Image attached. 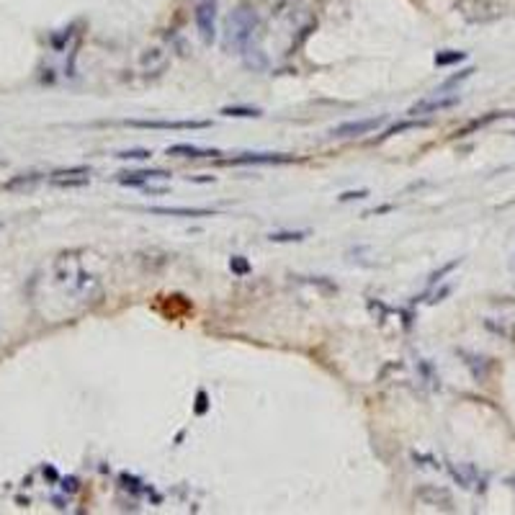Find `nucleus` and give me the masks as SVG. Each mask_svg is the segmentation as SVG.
Returning <instances> with one entry per match:
<instances>
[{"mask_svg": "<svg viewBox=\"0 0 515 515\" xmlns=\"http://www.w3.org/2000/svg\"><path fill=\"white\" fill-rule=\"evenodd\" d=\"M309 232L307 229H299V232H271L268 234V240L271 242H302L307 240Z\"/></svg>", "mask_w": 515, "mask_h": 515, "instance_id": "aec40b11", "label": "nucleus"}, {"mask_svg": "<svg viewBox=\"0 0 515 515\" xmlns=\"http://www.w3.org/2000/svg\"><path fill=\"white\" fill-rule=\"evenodd\" d=\"M193 21H196L201 41L212 44L217 39V3L214 0H199L196 8H193Z\"/></svg>", "mask_w": 515, "mask_h": 515, "instance_id": "7ed1b4c3", "label": "nucleus"}, {"mask_svg": "<svg viewBox=\"0 0 515 515\" xmlns=\"http://www.w3.org/2000/svg\"><path fill=\"white\" fill-rule=\"evenodd\" d=\"M168 65H170V55L163 47L144 49L142 57H139V67H142L144 75H160L168 70Z\"/></svg>", "mask_w": 515, "mask_h": 515, "instance_id": "9d476101", "label": "nucleus"}, {"mask_svg": "<svg viewBox=\"0 0 515 515\" xmlns=\"http://www.w3.org/2000/svg\"><path fill=\"white\" fill-rule=\"evenodd\" d=\"M39 180V173H28V175H18V178H13V180H8L3 188L6 191H16V188H23V185H31V183H36Z\"/></svg>", "mask_w": 515, "mask_h": 515, "instance_id": "412c9836", "label": "nucleus"}, {"mask_svg": "<svg viewBox=\"0 0 515 515\" xmlns=\"http://www.w3.org/2000/svg\"><path fill=\"white\" fill-rule=\"evenodd\" d=\"M448 472L464 489H474V492H484L487 489V477L477 472V467H472V464H451Z\"/></svg>", "mask_w": 515, "mask_h": 515, "instance_id": "6e6552de", "label": "nucleus"}, {"mask_svg": "<svg viewBox=\"0 0 515 515\" xmlns=\"http://www.w3.org/2000/svg\"><path fill=\"white\" fill-rule=\"evenodd\" d=\"M428 121H420V119H405V121H397V124H391L389 129L379 137V142L381 139H389V137H397V134H402V131H412V129H420V126H425Z\"/></svg>", "mask_w": 515, "mask_h": 515, "instance_id": "dca6fc26", "label": "nucleus"}, {"mask_svg": "<svg viewBox=\"0 0 515 515\" xmlns=\"http://www.w3.org/2000/svg\"><path fill=\"white\" fill-rule=\"evenodd\" d=\"M384 121H386V114H379V116H369V119H353V121L337 124L335 129L330 131V137H337V139L364 137V134H371V131H376Z\"/></svg>", "mask_w": 515, "mask_h": 515, "instance_id": "f03ea898", "label": "nucleus"}, {"mask_svg": "<svg viewBox=\"0 0 515 515\" xmlns=\"http://www.w3.org/2000/svg\"><path fill=\"white\" fill-rule=\"evenodd\" d=\"M168 155H175V158H217V155H222L219 150H204V147H196V144H170L168 147Z\"/></svg>", "mask_w": 515, "mask_h": 515, "instance_id": "ddd939ff", "label": "nucleus"}, {"mask_svg": "<svg viewBox=\"0 0 515 515\" xmlns=\"http://www.w3.org/2000/svg\"><path fill=\"white\" fill-rule=\"evenodd\" d=\"M242 62H245V67L253 70V72H266V70L271 67V60H268V55L261 47H247L245 52H242Z\"/></svg>", "mask_w": 515, "mask_h": 515, "instance_id": "4468645a", "label": "nucleus"}, {"mask_svg": "<svg viewBox=\"0 0 515 515\" xmlns=\"http://www.w3.org/2000/svg\"><path fill=\"white\" fill-rule=\"evenodd\" d=\"M291 160L294 155H286V152H242L237 158L222 160V165H281Z\"/></svg>", "mask_w": 515, "mask_h": 515, "instance_id": "0eeeda50", "label": "nucleus"}, {"mask_svg": "<svg viewBox=\"0 0 515 515\" xmlns=\"http://www.w3.org/2000/svg\"><path fill=\"white\" fill-rule=\"evenodd\" d=\"M461 98L456 93H446V90H438L433 98H425V101H418L410 106V116H428V114H438V111H446L453 109V106H459Z\"/></svg>", "mask_w": 515, "mask_h": 515, "instance_id": "423d86ee", "label": "nucleus"}, {"mask_svg": "<svg viewBox=\"0 0 515 515\" xmlns=\"http://www.w3.org/2000/svg\"><path fill=\"white\" fill-rule=\"evenodd\" d=\"M229 271L237 273V276H247L253 268H250V263H247L242 255H232V258H229Z\"/></svg>", "mask_w": 515, "mask_h": 515, "instance_id": "4be33fe9", "label": "nucleus"}, {"mask_svg": "<svg viewBox=\"0 0 515 515\" xmlns=\"http://www.w3.org/2000/svg\"><path fill=\"white\" fill-rule=\"evenodd\" d=\"M464 60H467V52H459V49H443V52L433 57L435 67H451V65H459Z\"/></svg>", "mask_w": 515, "mask_h": 515, "instance_id": "f3484780", "label": "nucleus"}, {"mask_svg": "<svg viewBox=\"0 0 515 515\" xmlns=\"http://www.w3.org/2000/svg\"><path fill=\"white\" fill-rule=\"evenodd\" d=\"M144 212L163 214V217H185V219H199V217H217L214 209H196V206H147Z\"/></svg>", "mask_w": 515, "mask_h": 515, "instance_id": "9b49d317", "label": "nucleus"}, {"mask_svg": "<svg viewBox=\"0 0 515 515\" xmlns=\"http://www.w3.org/2000/svg\"><path fill=\"white\" fill-rule=\"evenodd\" d=\"M461 356L467 358V361H464V364L469 366V369H472V374H474V379H477V381H484V379H487V374H489V358H484V356H474V353H464V350H461Z\"/></svg>", "mask_w": 515, "mask_h": 515, "instance_id": "2eb2a0df", "label": "nucleus"}, {"mask_svg": "<svg viewBox=\"0 0 515 515\" xmlns=\"http://www.w3.org/2000/svg\"><path fill=\"white\" fill-rule=\"evenodd\" d=\"M459 263H461V258H456V261H451V263H448V266H443V268H440V271H435V273L430 276V283H428V286H435V283H438L440 278H443V276L448 273V271H453V268L459 266Z\"/></svg>", "mask_w": 515, "mask_h": 515, "instance_id": "393cba45", "label": "nucleus"}, {"mask_svg": "<svg viewBox=\"0 0 515 515\" xmlns=\"http://www.w3.org/2000/svg\"><path fill=\"white\" fill-rule=\"evenodd\" d=\"M258 26H261V18H258L253 8H234L232 13L227 16L224 23V49H232V52L242 55L250 47Z\"/></svg>", "mask_w": 515, "mask_h": 515, "instance_id": "f257e3e1", "label": "nucleus"}, {"mask_svg": "<svg viewBox=\"0 0 515 515\" xmlns=\"http://www.w3.org/2000/svg\"><path fill=\"white\" fill-rule=\"evenodd\" d=\"M129 126H137V129H206L212 126V121H204V119H185V121H173V119H129Z\"/></svg>", "mask_w": 515, "mask_h": 515, "instance_id": "39448f33", "label": "nucleus"}, {"mask_svg": "<svg viewBox=\"0 0 515 515\" xmlns=\"http://www.w3.org/2000/svg\"><path fill=\"white\" fill-rule=\"evenodd\" d=\"M456 6H459L461 16L469 23H487V21H494L502 16L500 6H494L489 0H459Z\"/></svg>", "mask_w": 515, "mask_h": 515, "instance_id": "20e7f679", "label": "nucleus"}, {"mask_svg": "<svg viewBox=\"0 0 515 515\" xmlns=\"http://www.w3.org/2000/svg\"><path fill=\"white\" fill-rule=\"evenodd\" d=\"M415 497H418L423 505H430V508L438 510H453V500L448 489L438 487V484H423V487L415 489Z\"/></svg>", "mask_w": 515, "mask_h": 515, "instance_id": "1a4fd4ad", "label": "nucleus"}, {"mask_svg": "<svg viewBox=\"0 0 515 515\" xmlns=\"http://www.w3.org/2000/svg\"><path fill=\"white\" fill-rule=\"evenodd\" d=\"M474 72H477V70H474V67H467V70H461L459 75H453V77H448V80H446V82H443V85H440V88H438V90H448V88H453V85H459V82H464V80H467V77H472V75H474Z\"/></svg>", "mask_w": 515, "mask_h": 515, "instance_id": "b1692460", "label": "nucleus"}, {"mask_svg": "<svg viewBox=\"0 0 515 515\" xmlns=\"http://www.w3.org/2000/svg\"><path fill=\"white\" fill-rule=\"evenodd\" d=\"M65 489H67V492H75V489H77V479H65Z\"/></svg>", "mask_w": 515, "mask_h": 515, "instance_id": "cd10ccee", "label": "nucleus"}, {"mask_svg": "<svg viewBox=\"0 0 515 515\" xmlns=\"http://www.w3.org/2000/svg\"><path fill=\"white\" fill-rule=\"evenodd\" d=\"M369 196V191L366 188H361V191H345V193H340V201H356V199H366Z\"/></svg>", "mask_w": 515, "mask_h": 515, "instance_id": "bb28decb", "label": "nucleus"}, {"mask_svg": "<svg viewBox=\"0 0 515 515\" xmlns=\"http://www.w3.org/2000/svg\"><path fill=\"white\" fill-rule=\"evenodd\" d=\"M155 178H170V173L168 170H131V173H119V183L121 185H129V188H134V185H147L150 180Z\"/></svg>", "mask_w": 515, "mask_h": 515, "instance_id": "f8f14e48", "label": "nucleus"}, {"mask_svg": "<svg viewBox=\"0 0 515 515\" xmlns=\"http://www.w3.org/2000/svg\"><path fill=\"white\" fill-rule=\"evenodd\" d=\"M116 158L119 160H150L152 152L144 150V147H137V150H124V152H119Z\"/></svg>", "mask_w": 515, "mask_h": 515, "instance_id": "5701e85b", "label": "nucleus"}, {"mask_svg": "<svg viewBox=\"0 0 515 515\" xmlns=\"http://www.w3.org/2000/svg\"><path fill=\"white\" fill-rule=\"evenodd\" d=\"M222 114H224V116H232V119H258V116H263L261 109H247V106H224Z\"/></svg>", "mask_w": 515, "mask_h": 515, "instance_id": "a211bd4d", "label": "nucleus"}, {"mask_svg": "<svg viewBox=\"0 0 515 515\" xmlns=\"http://www.w3.org/2000/svg\"><path fill=\"white\" fill-rule=\"evenodd\" d=\"M90 175H65V178H52V185L57 188H77V185H88Z\"/></svg>", "mask_w": 515, "mask_h": 515, "instance_id": "6ab92c4d", "label": "nucleus"}, {"mask_svg": "<svg viewBox=\"0 0 515 515\" xmlns=\"http://www.w3.org/2000/svg\"><path fill=\"white\" fill-rule=\"evenodd\" d=\"M206 410H209V397H206L204 389H199V394H196V415H204Z\"/></svg>", "mask_w": 515, "mask_h": 515, "instance_id": "a878e982", "label": "nucleus"}]
</instances>
